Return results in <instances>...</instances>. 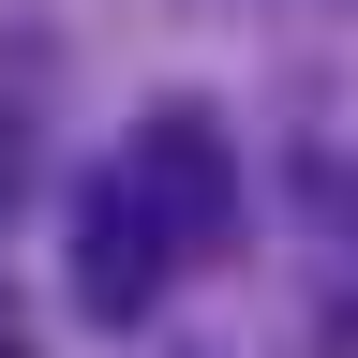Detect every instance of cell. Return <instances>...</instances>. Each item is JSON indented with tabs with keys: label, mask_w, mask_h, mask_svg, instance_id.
<instances>
[{
	"label": "cell",
	"mask_w": 358,
	"mask_h": 358,
	"mask_svg": "<svg viewBox=\"0 0 358 358\" xmlns=\"http://www.w3.org/2000/svg\"><path fill=\"white\" fill-rule=\"evenodd\" d=\"M120 179L150 194V224H164V254H224V239H239V150H224V120L194 105V90H164V105L134 120V150H120Z\"/></svg>",
	"instance_id": "obj_1"
},
{
	"label": "cell",
	"mask_w": 358,
	"mask_h": 358,
	"mask_svg": "<svg viewBox=\"0 0 358 358\" xmlns=\"http://www.w3.org/2000/svg\"><path fill=\"white\" fill-rule=\"evenodd\" d=\"M60 254H75V313H90V329H150V299L179 284L164 224H150V194H134L120 164H90V179H75V209H60Z\"/></svg>",
	"instance_id": "obj_2"
}]
</instances>
